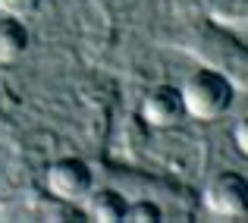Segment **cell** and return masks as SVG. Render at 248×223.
I'll list each match as a JSON object with an SVG mask.
<instances>
[{"mask_svg": "<svg viewBox=\"0 0 248 223\" xmlns=\"http://www.w3.org/2000/svg\"><path fill=\"white\" fill-rule=\"evenodd\" d=\"M186 116V104H182V91L173 85H154L141 101V120L154 129H167Z\"/></svg>", "mask_w": 248, "mask_h": 223, "instance_id": "4", "label": "cell"}, {"mask_svg": "<svg viewBox=\"0 0 248 223\" xmlns=\"http://www.w3.org/2000/svg\"><path fill=\"white\" fill-rule=\"evenodd\" d=\"M204 207L217 217H248V179L242 173H217L204 186Z\"/></svg>", "mask_w": 248, "mask_h": 223, "instance_id": "2", "label": "cell"}, {"mask_svg": "<svg viewBox=\"0 0 248 223\" xmlns=\"http://www.w3.org/2000/svg\"><path fill=\"white\" fill-rule=\"evenodd\" d=\"M44 182H47L50 195H57L63 201H79L91 192L94 173H91V167L82 157H60V160H54L47 167Z\"/></svg>", "mask_w": 248, "mask_h": 223, "instance_id": "3", "label": "cell"}, {"mask_svg": "<svg viewBox=\"0 0 248 223\" xmlns=\"http://www.w3.org/2000/svg\"><path fill=\"white\" fill-rule=\"evenodd\" d=\"M126 198H123L116 189H97V192H88V211L91 220H101V223H116V220H126Z\"/></svg>", "mask_w": 248, "mask_h": 223, "instance_id": "6", "label": "cell"}, {"mask_svg": "<svg viewBox=\"0 0 248 223\" xmlns=\"http://www.w3.org/2000/svg\"><path fill=\"white\" fill-rule=\"evenodd\" d=\"M29 29L19 16H0V63H16L29 50Z\"/></svg>", "mask_w": 248, "mask_h": 223, "instance_id": "5", "label": "cell"}, {"mask_svg": "<svg viewBox=\"0 0 248 223\" xmlns=\"http://www.w3.org/2000/svg\"><path fill=\"white\" fill-rule=\"evenodd\" d=\"M232 139H236L239 151L248 157V116H242V120L236 123V129H232Z\"/></svg>", "mask_w": 248, "mask_h": 223, "instance_id": "9", "label": "cell"}, {"mask_svg": "<svg viewBox=\"0 0 248 223\" xmlns=\"http://www.w3.org/2000/svg\"><path fill=\"white\" fill-rule=\"evenodd\" d=\"M41 3H44V0H0V13L25 19V16H31V13H35Z\"/></svg>", "mask_w": 248, "mask_h": 223, "instance_id": "8", "label": "cell"}, {"mask_svg": "<svg viewBox=\"0 0 248 223\" xmlns=\"http://www.w3.org/2000/svg\"><path fill=\"white\" fill-rule=\"evenodd\" d=\"M126 220H132V223H157V220H164V211H160L154 201H132V205L126 207Z\"/></svg>", "mask_w": 248, "mask_h": 223, "instance_id": "7", "label": "cell"}, {"mask_svg": "<svg viewBox=\"0 0 248 223\" xmlns=\"http://www.w3.org/2000/svg\"><path fill=\"white\" fill-rule=\"evenodd\" d=\"M182 104L186 113L195 120H217L232 107V85L230 79L217 69H195L192 76L182 82Z\"/></svg>", "mask_w": 248, "mask_h": 223, "instance_id": "1", "label": "cell"}]
</instances>
